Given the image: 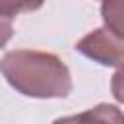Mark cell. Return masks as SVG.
<instances>
[{"label": "cell", "instance_id": "obj_4", "mask_svg": "<svg viewBox=\"0 0 124 124\" xmlns=\"http://www.w3.org/2000/svg\"><path fill=\"white\" fill-rule=\"evenodd\" d=\"M83 124H124V112L108 103H101L79 114Z\"/></svg>", "mask_w": 124, "mask_h": 124}, {"label": "cell", "instance_id": "obj_5", "mask_svg": "<svg viewBox=\"0 0 124 124\" xmlns=\"http://www.w3.org/2000/svg\"><path fill=\"white\" fill-rule=\"evenodd\" d=\"M45 0H0V16L2 17H16L23 12H35L43 6Z\"/></svg>", "mask_w": 124, "mask_h": 124}, {"label": "cell", "instance_id": "obj_6", "mask_svg": "<svg viewBox=\"0 0 124 124\" xmlns=\"http://www.w3.org/2000/svg\"><path fill=\"white\" fill-rule=\"evenodd\" d=\"M110 91H112V97L124 105V64L118 66V70L114 72L110 79Z\"/></svg>", "mask_w": 124, "mask_h": 124}, {"label": "cell", "instance_id": "obj_7", "mask_svg": "<svg viewBox=\"0 0 124 124\" xmlns=\"http://www.w3.org/2000/svg\"><path fill=\"white\" fill-rule=\"evenodd\" d=\"M12 35H14V25H12V21H10L8 17H2V16H0V48L12 39Z\"/></svg>", "mask_w": 124, "mask_h": 124}, {"label": "cell", "instance_id": "obj_8", "mask_svg": "<svg viewBox=\"0 0 124 124\" xmlns=\"http://www.w3.org/2000/svg\"><path fill=\"white\" fill-rule=\"evenodd\" d=\"M52 124H83L81 122V116L79 114H74V116H64V118H56Z\"/></svg>", "mask_w": 124, "mask_h": 124}, {"label": "cell", "instance_id": "obj_3", "mask_svg": "<svg viewBox=\"0 0 124 124\" xmlns=\"http://www.w3.org/2000/svg\"><path fill=\"white\" fill-rule=\"evenodd\" d=\"M101 17L112 35L124 39V0H103Z\"/></svg>", "mask_w": 124, "mask_h": 124}, {"label": "cell", "instance_id": "obj_1", "mask_svg": "<svg viewBox=\"0 0 124 124\" xmlns=\"http://www.w3.org/2000/svg\"><path fill=\"white\" fill-rule=\"evenodd\" d=\"M6 81L21 95L35 99H64L72 93L68 66L52 52L17 48L0 60Z\"/></svg>", "mask_w": 124, "mask_h": 124}, {"label": "cell", "instance_id": "obj_2", "mask_svg": "<svg viewBox=\"0 0 124 124\" xmlns=\"http://www.w3.org/2000/svg\"><path fill=\"white\" fill-rule=\"evenodd\" d=\"M76 50L101 66L124 64V39L112 35L107 27H99L87 33L76 43Z\"/></svg>", "mask_w": 124, "mask_h": 124}]
</instances>
